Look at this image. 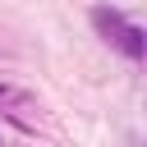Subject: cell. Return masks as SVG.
<instances>
[{
  "label": "cell",
  "instance_id": "6da1fadb",
  "mask_svg": "<svg viewBox=\"0 0 147 147\" xmlns=\"http://www.w3.org/2000/svg\"><path fill=\"white\" fill-rule=\"evenodd\" d=\"M92 28H96L115 51H124L129 60H142V51H147L142 28H138V23H129L119 9H106V5H101V9H92Z\"/></svg>",
  "mask_w": 147,
  "mask_h": 147
}]
</instances>
